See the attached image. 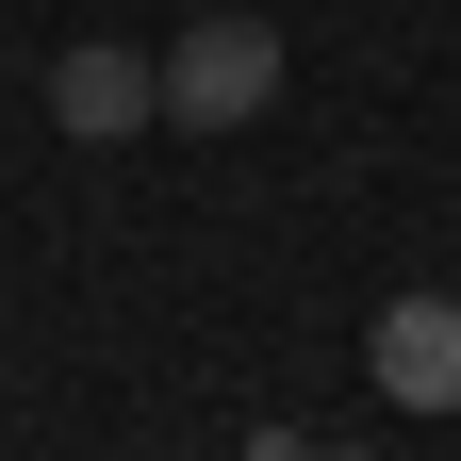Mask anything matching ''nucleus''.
Listing matches in <instances>:
<instances>
[{
    "instance_id": "f03ea898",
    "label": "nucleus",
    "mask_w": 461,
    "mask_h": 461,
    "mask_svg": "<svg viewBox=\"0 0 461 461\" xmlns=\"http://www.w3.org/2000/svg\"><path fill=\"white\" fill-rule=\"evenodd\" d=\"M50 132H67V149H132V132H165V67H149V50H115V33H83L67 67H50Z\"/></svg>"
},
{
    "instance_id": "f257e3e1",
    "label": "nucleus",
    "mask_w": 461,
    "mask_h": 461,
    "mask_svg": "<svg viewBox=\"0 0 461 461\" xmlns=\"http://www.w3.org/2000/svg\"><path fill=\"white\" fill-rule=\"evenodd\" d=\"M149 67H165V132H248L280 99V17H182Z\"/></svg>"
},
{
    "instance_id": "20e7f679",
    "label": "nucleus",
    "mask_w": 461,
    "mask_h": 461,
    "mask_svg": "<svg viewBox=\"0 0 461 461\" xmlns=\"http://www.w3.org/2000/svg\"><path fill=\"white\" fill-rule=\"evenodd\" d=\"M313 461H379V445H313Z\"/></svg>"
},
{
    "instance_id": "7ed1b4c3",
    "label": "nucleus",
    "mask_w": 461,
    "mask_h": 461,
    "mask_svg": "<svg viewBox=\"0 0 461 461\" xmlns=\"http://www.w3.org/2000/svg\"><path fill=\"white\" fill-rule=\"evenodd\" d=\"M363 363H379V395H395V412H461V297H445V280H412V297H379Z\"/></svg>"
}]
</instances>
